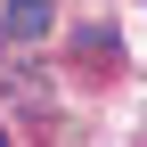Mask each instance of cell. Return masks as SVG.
<instances>
[{
  "label": "cell",
  "instance_id": "cell-1",
  "mask_svg": "<svg viewBox=\"0 0 147 147\" xmlns=\"http://www.w3.org/2000/svg\"><path fill=\"white\" fill-rule=\"evenodd\" d=\"M0 25H8L16 41H41V33L57 25V0H8V16H0Z\"/></svg>",
  "mask_w": 147,
  "mask_h": 147
},
{
  "label": "cell",
  "instance_id": "cell-2",
  "mask_svg": "<svg viewBox=\"0 0 147 147\" xmlns=\"http://www.w3.org/2000/svg\"><path fill=\"white\" fill-rule=\"evenodd\" d=\"M0 41H8V25H0Z\"/></svg>",
  "mask_w": 147,
  "mask_h": 147
},
{
  "label": "cell",
  "instance_id": "cell-3",
  "mask_svg": "<svg viewBox=\"0 0 147 147\" xmlns=\"http://www.w3.org/2000/svg\"><path fill=\"white\" fill-rule=\"evenodd\" d=\"M0 147H8V131H0Z\"/></svg>",
  "mask_w": 147,
  "mask_h": 147
}]
</instances>
